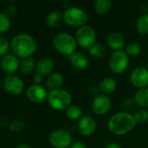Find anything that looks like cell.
<instances>
[{
	"label": "cell",
	"instance_id": "6da1fadb",
	"mask_svg": "<svg viewBox=\"0 0 148 148\" xmlns=\"http://www.w3.org/2000/svg\"><path fill=\"white\" fill-rule=\"evenodd\" d=\"M136 126L134 115L126 113L120 112L114 114L108 122L109 131L118 136H122L130 133Z\"/></svg>",
	"mask_w": 148,
	"mask_h": 148
},
{
	"label": "cell",
	"instance_id": "7a4b0ae2",
	"mask_svg": "<svg viewBox=\"0 0 148 148\" xmlns=\"http://www.w3.org/2000/svg\"><path fill=\"white\" fill-rule=\"evenodd\" d=\"M10 48L15 56L22 58L31 57L36 50L35 39L27 34H18L15 36L10 42Z\"/></svg>",
	"mask_w": 148,
	"mask_h": 148
},
{
	"label": "cell",
	"instance_id": "3957f363",
	"mask_svg": "<svg viewBox=\"0 0 148 148\" xmlns=\"http://www.w3.org/2000/svg\"><path fill=\"white\" fill-rule=\"evenodd\" d=\"M77 45L75 36L69 33H59L53 39V46L56 50L68 56L75 52Z\"/></svg>",
	"mask_w": 148,
	"mask_h": 148
},
{
	"label": "cell",
	"instance_id": "277c9868",
	"mask_svg": "<svg viewBox=\"0 0 148 148\" xmlns=\"http://www.w3.org/2000/svg\"><path fill=\"white\" fill-rule=\"evenodd\" d=\"M63 21L71 27H82L88 21V14L78 7H69L62 13Z\"/></svg>",
	"mask_w": 148,
	"mask_h": 148
},
{
	"label": "cell",
	"instance_id": "5b68a950",
	"mask_svg": "<svg viewBox=\"0 0 148 148\" xmlns=\"http://www.w3.org/2000/svg\"><path fill=\"white\" fill-rule=\"evenodd\" d=\"M48 101L49 106L56 110H66L71 104L72 97L68 91L60 88L49 93Z\"/></svg>",
	"mask_w": 148,
	"mask_h": 148
},
{
	"label": "cell",
	"instance_id": "8992f818",
	"mask_svg": "<svg viewBox=\"0 0 148 148\" xmlns=\"http://www.w3.org/2000/svg\"><path fill=\"white\" fill-rule=\"evenodd\" d=\"M108 66L113 73L116 75L123 74L129 67V56L124 50L114 51L109 56Z\"/></svg>",
	"mask_w": 148,
	"mask_h": 148
},
{
	"label": "cell",
	"instance_id": "52a82bcc",
	"mask_svg": "<svg viewBox=\"0 0 148 148\" xmlns=\"http://www.w3.org/2000/svg\"><path fill=\"white\" fill-rule=\"evenodd\" d=\"M75 38L79 46L85 49H89L96 42V33L91 26L84 25L78 28Z\"/></svg>",
	"mask_w": 148,
	"mask_h": 148
},
{
	"label": "cell",
	"instance_id": "ba28073f",
	"mask_svg": "<svg viewBox=\"0 0 148 148\" xmlns=\"http://www.w3.org/2000/svg\"><path fill=\"white\" fill-rule=\"evenodd\" d=\"M49 142L55 148H68L72 144V136L65 129H57L51 133Z\"/></svg>",
	"mask_w": 148,
	"mask_h": 148
},
{
	"label": "cell",
	"instance_id": "9c48e42d",
	"mask_svg": "<svg viewBox=\"0 0 148 148\" xmlns=\"http://www.w3.org/2000/svg\"><path fill=\"white\" fill-rule=\"evenodd\" d=\"M132 85L139 89L148 87V69L146 67L135 68L130 75Z\"/></svg>",
	"mask_w": 148,
	"mask_h": 148
},
{
	"label": "cell",
	"instance_id": "30bf717a",
	"mask_svg": "<svg viewBox=\"0 0 148 148\" xmlns=\"http://www.w3.org/2000/svg\"><path fill=\"white\" fill-rule=\"evenodd\" d=\"M112 107L111 99L105 95H98L93 99L92 108L95 114L97 115H105L107 114Z\"/></svg>",
	"mask_w": 148,
	"mask_h": 148
},
{
	"label": "cell",
	"instance_id": "8fae6325",
	"mask_svg": "<svg viewBox=\"0 0 148 148\" xmlns=\"http://www.w3.org/2000/svg\"><path fill=\"white\" fill-rule=\"evenodd\" d=\"M3 88L6 92L11 95H19L23 92L24 85L21 78L16 75H10L3 81Z\"/></svg>",
	"mask_w": 148,
	"mask_h": 148
},
{
	"label": "cell",
	"instance_id": "7c38bea8",
	"mask_svg": "<svg viewBox=\"0 0 148 148\" xmlns=\"http://www.w3.org/2000/svg\"><path fill=\"white\" fill-rule=\"evenodd\" d=\"M78 129L83 136L89 137L96 130V121L90 115H82L78 121Z\"/></svg>",
	"mask_w": 148,
	"mask_h": 148
},
{
	"label": "cell",
	"instance_id": "4fadbf2b",
	"mask_svg": "<svg viewBox=\"0 0 148 148\" xmlns=\"http://www.w3.org/2000/svg\"><path fill=\"white\" fill-rule=\"evenodd\" d=\"M26 95L30 101L35 103H41L48 97L46 89L38 84L30 86L27 89Z\"/></svg>",
	"mask_w": 148,
	"mask_h": 148
},
{
	"label": "cell",
	"instance_id": "5bb4252c",
	"mask_svg": "<svg viewBox=\"0 0 148 148\" xmlns=\"http://www.w3.org/2000/svg\"><path fill=\"white\" fill-rule=\"evenodd\" d=\"M1 67L6 74H14L19 67V61L17 56L13 54H7L3 57L1 61Z\"/></svg>",
	"mask_w": 148,
	"mask_h": 148
},
{
	"label": "cell",
	"instance_id": "9a60e30c",
	"mask_svg": "<svg viewBox=\"0 0 148 148\" xmlns=\"http://www.w3.org/2000/svg\"><path fill=\"white\" fill-rule=\"evenodd\" d=\"M70 63L79 70L86 69L89 65V60L88 56L82 52H75L74 54L68 56Z\"/></svg>",
	"mask_w": 148,
	"mask_h": 148
},
{
	"label": "cell",
	"instance_id": "2e32d148",
	"mask_svg": "<svg viewBox=\"0 0 148 148\" xmlns=\"http://www.w3.org/2000/svg\"><path fill=\"white\" fill-rule=\"evenodd\" d=\"M107 42L108 47L114 51L122 50L125 46V38L121 33L114 31L108 36Z\"/></svg>",
	"mask_w": 148,
	"mask_h": 148
},
{
	"label": "cell",
	"instance_id": "e0dca14e",
	"mask_svg": "<svg viewBox=\"0 0 148 148\" xmlns=\"http://www.w3.org/2000/svg\"><path fill=\"white\" fill-rule=\"evenodd\" d=\"M54 68H55V62L52 59L43 58L37 62L36 66V70L37 74L43 76L50 74L54 69Z\"/></svg>",
	"mask_w": 148,
	"mask_h": 148
},
{
	"label": "cell",
	"instance_id": "ac0fdd59",
	"mask_svg": "<svg viewBox=\"0 0 148 148\" xmlns=\"http://www.w3.org/2000/svg\"><path fill=\"white\" fill-rule=\"evenodd\" d=\"M116 87L117 84L114 79L110 77H105L100 82L98 89L100 90L101 95H108L114 93L116 89Z\"/></svg>",
	"mask_w": 148,
	"mask_h": 148
},
{
	"label": "cell",
	"instance_id": "d6986e66",
	"mask_svg": "<svg viewBox=\"0 0 148 148\" xmlns=\"http://www.w3.org/2000/svg\"><path fill=\"white\" fill-rule=\"evenodd\" d=\"M62 83H63V75L58 72L51 74L46 81V85L50 91L60 89V87L62 85Z\"/></svg>",
	"mask_w": 148,
	"mask_h": 148
},
{
	"label": "cell",
	"instance_id": "ffe728a7",
	"mask_svg": "<svg viewBox=\"0 0 148 148\" xmlns=\"http://www.w3.org/2000/svg\"><path fill=\"white\" fill-rule=\"evenodd\" d=\"M134 99L135 104L138 107L143 109L148 108V87L139 89L136 92Z\"/></svg>",
	"mask_w": 148,
	"mask_h": 148
},
{
	"label": "cell",
	"instance_id": "44dd1931",
	"mask_svg": "<svg viewBox=\"0 0 148 148\" xmlns=\"http://www.w3.org/2000/svg\"><path fill=\"white\" fill-rule=\"evenodd\" d=\"M62 19H63L62 13L59 10H53L47 16L46 24L49 28H56L60 24Z\"/></svg>",
	"mask_w": 148,
	"mask_h": 148
},
{
	"label": "cell",
	"instance_id": "7402d4cb",
	"mask_svg": "<svg viewBox=\"0 0 148 148\" xmlns=\"http://www.w3.org/2000/svg\"><path fill=\"white\" fill-rule=\"evenodd\" d=\"M136 29L141 35L148 34V13L140 15L136 20Z\"/></svg>",
	"mask_w": 148,
	"mask_h": 148
},
{
	"label": "cell",
	"instance_id": "603a6c76",
	"mask_svg": "<svg viewBox=\"0 0 148 148\" xmlns=\"http://www.w3.org/2000/svg\"><path fill=\"white\" fill-rule=\"evenodd\" d=\"M89 55L94 58H102L107 54V48L102 43H95L89 49Z\"/></svg>",
	"mask_w": 148,
	"mask_h": 148
},
{
	"label": "cell",
	"instance_id": "cb8c5ba5",
	"mask_svg": "<svg viewBox=\"0 0 148 148\" xmlns=\"http://www.w3.org/2000/svg\"><path fill=\"white\" fill-rule=\"evenodd\" d=\"M112 6L110 0H96L95 3V10L100 15H104L109 11Z\"/></svg>",
	"mask_w": 148,
	"mask_h": 148
},
{
	"label": "cell",
	"instance_id": "d4e9b609",
	"mask_svg": "<svg viewBox=\"0 0 148 148\" xmlns=\"http://www.w3.org/2000/svg\"><path fill=\"white\" fill-rule=\"evenodd\" d=\"M66 117L69 120L75 121L80 120L82 117V110L80 107L75 105H70L65 111Z\"/></svg>",
	"mask_w": 148,
	"mask_h": 148
},
{
	"label": "cell",
	"instance_id": "484cf974",
	"mask_svg": "<svg viewBox=\"0 0 148 148\" xmlns=\"http://www.w3.org/2000/svg\"><path fill=\"white\" fill-rule=\"evenodd\" d=\"M141 49L142 48L140 43L136 42H133L126 46L124 51L129 57H137L141 53Z\"/></svg>",
	"mask_w": 148,
	"mask_h": 148
},
{
	"label": "cell",
	"instance_id": "4316f807",
	"mask_svg": "<svg viewBox=\"0 0 148 148\" xmlns=\"http://www.w3.org/2000/svg\"><path fill=\"white\" fill-rule=\"evenodd\" d=\"M21 71L25 74H30L33 72V70L35 69V60L32 57H28L25 58L22 62H21Z\"/></svg>",
	"mask_w": 148,
	"mask_h": 148
},
{
	"label": "cell",
	"instance_id": "83f0119b",
	"mask_svg": "<svg viewBox=\"0 0 148 148\" xmlns=\"http://www.w3.org/2000/svg\"><path fill=\"white\" fill-rule=\"evenodd\" d=\"M134 115V121L137 124H144L148 121V111L146 109L138 110Z\"/></svg>",
	"mask_w": 148,
	"mask_h": 148
},
{
	"label": "cell",
	"instance_id": "f1b7e54d",
	"mask_svg": "<svg viewBox=\"0 0 148 148\" xmlns=\"http://www.w3.org/2000/svg\"><path fill=\"white\" fill-rule=\"evenodd\" d=\"M10 27V21L9 16L4 14L0 12V33H4L6 32Z\"/></svg>",
	"mask_w": 148,
	"mask_h": 148
},
{
	"label": "cell",
	"instance_id": "f546056e",
	"mask_svg": "<svg viewBox=\"0 0 148 148\" xmlns=\"http://www.w3.org/2000/svg\"><path fill=\"white\" fill-rule=\"evenodd\" d=\"M134 106H135L134 99L130 98V97L124 99V100L121 101V105H120L121 108L124 112H126V113H127V111L132 110V109L134 108Z\"/></svg>",
	"mask_w": 148,
	"mask_h": 148
},
{
	"label": "cell",
	"instance_id": "4dcf8cb0",
	"mask_svg": "<svg viewBox=\"0 0 148 148\" xmlns=\"http://www.w3.org/2000/svg\"><path fill=\"white\" fill-rule=\"evenodd\" d=\"M10 49V44L8 42V40L3 38V37H0V56H6L7 52L9 51Z\"/></svg>",
	"mask_w": 148,
	"mask_h": 148
},
{
	"label": "cell",
	"instance_id": "1f68e13d",
	"mask_svg": "<svg viewBox=\"0 0 148 148\" xmlns=\"http://www.w3.org/2000/svg\"><path fill=\"white\" fill-rule=\"evenodd\" d=\"M10 127V130L12 132L16 133V132H19V131H21L23 129V123L21 121H14L13 122H11Z\"/></svg>",
	"mask_w": 148,
	"mask_h": 148
},
{
	"label": "cell",
	"instance_id": "d6a6232c",
	"mask_svg": "<svg viewBox=\"0 0 148 148\" xmlns=\"http://www.w3.org/2000/svg\"><path fill=\"white\" fill-rule=\"evenodd\" d=\"M88 94H89V95L90 96H92V97H96L97 95H98V89L95 87V86H91V87H89L88 88Z\"/></svg>",
	"mask_w": 148,
	"mask_h": 148
},
{
	"label": "cell",
	"instance_id": "836d02e7",
	"mask_svg": "<svg viewBox=\"0 0 148 148\" xmlns=\"http://www.w3.org/2000/svg\"><path fill=\"white\" fill-rule=\"evenodd\" d=\"M69 148H87V147L82 141H75L70 145Z\"/></svg>",
	"mask_w": 148,
	"mask_h": 148
},
{
	"label": "cell",
	"instance_id": "e575fe53",
	"mask_svg": "<svg viewBox=\"0 0 148 148\" xmlns=\"http://www.w3.org/2000/svg\"><path fill=\"white\" fill-rule=\"evenodd\" d=\"M16 7L15 6H12V5H10V6H9L7 9H6V15L8 16H14L15 14H16Z\"/></svg>",
	"mask_w": 148,
	"mask_h": 148
},
{
	"label": "cell",
	"instance_id": "d590c367",
	"mask_svg": "<svg viewBox=\"0 0 148 148\" xmlns=\"http://www.w3.org/2000/svg\"><path fill=\"white\" fill-rule=\"evenodd\" d=\"M105 148H121V147L120 144H118L116 142H111V143L108 144Z\"/></svg>",
	"mask_w": 148,
	"mask_h": 148
},
{
	"label": "cell",
	"instance_id": "8d00e7d4",
	"mask_svg": "<svg viewBox=\"0 0 148 148\" xmlns=\"http://www.w3.org/2000/svg\"><path fill=\"white\" fill-rule=\"evenodd\" d=\"M34 81H35V82L36 83H40L42 81V76L41 75H39V74H36V75H35V77H34Z\"/></svg>",
	"mask_w": 148,
	"mask_h": 148
},
{
	"label": "cell",
	"instance_id": "74e56055",
	"mask_svg": "<svg viewBox=\"0 0 148 148\" xmlns=\"http://www.w3.org/2000/svg\"><path fill=\"white\" fill-rule=\"evenodd\" d=\"M16 148H30V147H29V146H28L27 144H20V145H18V146H17V147Z\"/></svg>",
	"mask_w": 148,
	"mask_h": 148
},
{
	"label": "cell",
	"instance_id": "f35d334b",
	"mask_svg": "<svg viewBox=\"0 0 148 148\" xmlns=\"http://www.w3.org/2000/svg\"><path fill=\"white\" fill-rule=\"evenodd\" d=\"M147 68L148 69V60H147Z\"/></svg>",
	"mask_w": 148,
	"mask_h": 148
}]
</instances>
